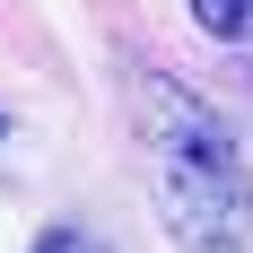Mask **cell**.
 <instances>
[{
  "mask_svg": "<svg viewBox=\"0 0 253 253\" xmlns=\"http://www.w3.org/2000/svg\"><path fill=\"white\" fill-rule=\"evenodd\" d=\"M0 131H9V123H0Z\"/></svg>",
  "mask_w": 253,
  "mask_h": 253,
  "instance_id": "cell-4",
  "label": "cell"
},
{
  "mask_svg": "<svg viewBox=\"0 0 253 253\" xmlns=\"http://www.w3.org/2000/svg\"><path fill=\"white\" fill-rule=\"evenodd\" d=\"M192 18H201L218 44H236V35H253V0H192Z\"/></svg>",
  "mask_w": 253,
  "mask_h": 253,
  "instance_id": "cell-2",
  "label": "cell"
},
{
  "mask_svg": "<svg viewBox=\"0 0 253 253\" xmlns=\"http://www.w3.org/2000/svg\"><path fill=\"white\" fill-rule=\"evenodd\" d=\"M35 253H105V245L87 227H52V236H35Z\"/></svg>",
  "mask_w": 253,
  "mask_h": 253,
  "instance_id": "cell-3",
  "label": "cell"
},
{
  "mask_svg": "<svg viewBox=\"0 0 253 253\" xmlns=\"http://www.w3.org/2000/svg\"><path fill=\"white\" fill-rule=\"evenodd\" d=\"M131 114H140V157H149V192L166 210V236L192 253H245L253 183H245V157H236L227 123L157 70L131 79Z\"/></svg>",
  "mask_w": 253,
  "mask_h": 253,
  "instance_id": "cell-1",
  "label": "cell"
}]
</instances>
